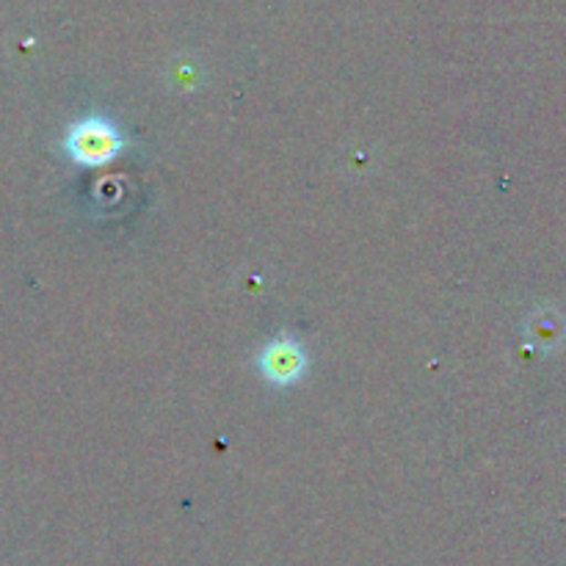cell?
Masks as SVG:
<instances>
[{"mask_svg": "<svg viewBox=\"0 0 566 566\" xmlns=\"http://www.w3.org/2000/svg\"><path fill=\"white\" fill-rule=\"evenodd\" d=\"M64 149L75 164L97 169V166L111 164L125 149V138L116 130L114 122H108L105 116H88V119H81L70 127Z\"/></svg>", "mask_w": 566, "mask_h": 566, "instance_id": "obj_1", "label": "cell"}, {"mask_svg": "<svg viewBox=\"0 0 566 566\" xmlns=\"http://www.w3.org/2000/svg\"><path fill=\"white\" fill-rule=\"evenodd\" d=\"M307 348L293 335H276L263 346L258 357V368L263 379L274 387H291L307 374Z\"/></svg>", "mask_w": 566, "mask_h": 566, "instance_id": "obj_2", "label": "cell"}]
</instances>
